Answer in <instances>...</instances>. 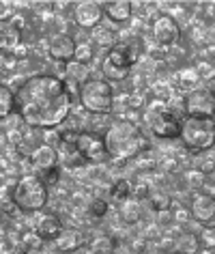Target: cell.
Segmentation results:
<instances>
[{
  "instance_id": "cell-1",
  "label": "cell",
  "mask_w": 215,
  "mask_h": 254,
  "mask_svg": "<svg viewBox=\"0 0 215 254\" xmlns=\"http://www.w3.org/2000/svg\"><path fill=\"white\" fill-rule=\"evenodd\" d=\"M73 99L65 80L54 73H37L15 88V114L35 129H54L67 123Z\"/></svg>"
},
{
  "instance_id": "cell-2",
  "label": "cell",
  "mask_w": 215,
  "mask_h": 254,
  "mask_svg": "<svg viewBox=\"0 0 215 254\" xmlns=\"http://www.w3.org/2000/svg\"><path fill=\"white\" fill-rule=\"evenodd\" d=\"M104 138H106L108 153H110V157L116 162H125V160H131V157H138L149 149V142L144 140L138 123L136 121L125 119V117L110 121L108 129L104 131Z\"/></svg>"
},
{
  "instance_id": "cell-3",
  "label": "cell",
  "mask_w": 215,
  "mask_h": 254,
  "mask_svg": "<svg viewBox=\"0 0 215 254\" xmlns=\"http://www.w3.org/2000/svg\"><path fill=\"white\" fill-rule=\"evenodd\" d=\"M11 196H13V202L17 207V211L22 213H37L41 211L43 207L48 205L50 192L48 186L43 183L41 177L37 175H22L17 183L11 190Z\"/></svg>"
},
{
  "instance_id": "cell-4",
  "label": "cell",
  "mask_w": 215,
  "mask_h": 254,
  "mask_svg": "<svg viewBox=\"0 0 215 254\" xmlns=\"http://www.w3.org/2000/svg\"><path fill=\"white\" fill-rule=\"evenodd\" d=\"M147 123L153 131V136L161 138V140H174L181 138V127L183 119H179V114L168 108V101L153 97V101H149L147 114H144Z\"/></svg>"
},
{
  "instance_id": "cell-5",
  "label": "cell",
  "mask_w": 215,
  "mask_h": 254,
  "mask_svg": "<svg viewBox=\"0 0 215 254\" xmlns=\"http://www.w3.org/2000/svg\"><path fill=\"white\" fill-rule=\"evenodd\" d=\"M181 142L189 151H209L215 147V119L185 117L181 127Z\"/></svg>"
},
{
  "instance_id": "cell-6",
  "label": "cell",
  "mask_w": 215,
  "mask_h": 254,
  "mask_svg": "<svg viewBox=\"0 0 215 254\" xmlns=\"http://www.w3.org/2000/svg\"><path fill=\"white\" fill-rule=\"evenodd\" d=\"M80 104L88 114H110L114 110V88L108 80L91 78L82 84Z\"/></svg>"
},
{
  "instance_id": "cell-7",
  "label": "cell",
  "mask_w": 215,
  "mask_h": 254,
  "mask_svg": "<svg viewBox=\"0 0 215 254\" xmlns=\"http://www.w3.org/2000/svg\"><path fill=\"white\" fill-rule=\"evenodd\" d=\"M131 67H134V61L127 52V43H116L112 50H108L104 61H101V73H104V80L108 82H123L131 75Z\"/></svg>"
},
{
  "instance_id": "cell-8",
  "label": "cell",
  "mask_w": 215,
  "mask_h": 254,
  "mask_svg": "<svg viewBox=\"0 0 215 254\" xmlns=\"http://www.w3.org/2000/svg\"><path fill=\"white\" fill-rule=\"evenodd\" d=\"M73 144H75V149L80 151V155L84 157L86 162H91V164H104V162L110 160V153H108L104 134L88 131V129L80 131Z\"/></svg>"
},
{
  "instance_id": "cell-9",
  "label": "cell",
  "mask_w": 215,
  "mask_h": 254,
  "mask_svg": "<svg viewBox=\"0 0 215 254\" xmlns=\"http://www.w3.org/2000/svg\"><path fill=\"white\" fill-rule=\"evenodd\" d=\"M183 112L187 117H211L215 119V95L207 86H198L185 93L183 97Z\"/></svg>"
},
{
  "instance_id": "cell-10",
  "label": "cell",
  "mask_w": 215,
  "mask_h": 254,
  "mask_svg": "<svg viewBox=\"0 0 215 254\" xmlns=\"http://www.w3.org/2000/svg\"><path fill=\"white\" fill-rule=\"evenodd\" d=\"M106 11H104V2H95V0H82V2H73L71 4V17L80 28L86 30H95L101 26Z\"/></svg>"
},
{
  "instance_id": "cell-11",
  "label": "cell",
  "mask_w": 215,
  "mask_h": 254,
  "mask_svg": "<svg viewBox=\"0 0 215 254\" xmlns=\"http://www.w3.org/2000/svg\"><path fill=\"white\" fill-rule=\"evenodd\" d=\"M151 35H153L157 46L170 48L181 39V26L170 13H160L151 22Z\"/></svg>"
},
{
  "instance_id": "cell-12",
  "label": "cell",
  "mask_w": 215,
  "mask_h": 254,
  "mask_svg": "<svg viewBox=\"0 0 215 254\" xmlns=\"http://www.w3.org/2000/svg\"><path fill=\"white\" fill-rule=\"evenodd\" d=\"M28 162H30V168L39 170V173L43 175V173H48V170H52V168H58L60 157H58V151H56L52 144L41 142L28 153Z\"/></svg>"
},
{
  "instance_id": "cell-13",
  "label": "cell",
  "mask_w": 215,
  "mask_h": 254,
  "mask_svg": "<svg viewBox=\"0 0 215 254\" xmlns=\"http://www.w3.org/2000/svg\"><path fill=\"white\" fill-rule=\"evenodd\" d=\"M75 50H78V41L71 35H56L48 46V56L56 63H69L75 61Z\"/></svg>"
},
{
  "instance_id": "cell-14",
  "label": "cell",
  "mask_w": 215,
  "mask_h": 254,
  "mask_svg": "<svg viewBox=\"0 0 215 254\" xmlns=\"http://www.w3.org/2000/svg\"><path fill=\"white\" fill-rule=\"evenodd\" d=\"M189 211H192V218L196 222H200L202 226L213 224V220H215V196L196 194L192 198V205H189Z\"/></svg>"
},
{
  "instance_id": "cell-15",
  "label": "cell",
  "mask_w": 215,
  "mask_h": 254,
  "mask_svg": "<svg viewBox=\"0 0 215 254\" xmlns=\"http://www.w3.org/2000/svg\"><path fill=\"white\" fill-rule=\"evenodd\" d=\"M62 220L56 213H43L39 220L35 222V233L39 235L43 241H54L62 233Z\"/></svg>"
},
{
  "instance_id": "cell-16",
  "label": "cell",
  "mask_w": 215,
  "mask_h": 254,
  "mask_svg": "<svg viewBox=\"0 0 215 254\" xmlns=\"http://www.w3.org/2000/svg\"><path fill=\"white\" fill-rule=\"evenodd\" d=\"M106 17L112 24H125L134 15V2L129 0H114V2H104Z\"/></svg>"
},
{
  "instance_id": "cell-17",
  "label": "cell",
  "mask_w": 215,
  "mask_h": 254,
  "mask_svg": "<svg viewBox=\"0 0 215 254\" xmlns=\"http://www.w3.org/2000/svg\"><path fill=\"white\" fill-rule=\"evenodd\" d=\"M54 246L58 248L60 252H78L84 248V235H82L78 228H62V233L54 239Z\"/></svg>"
},
{
  "instance_id": "cell-18",
  "label": "cell",
  "mask_w": 215,
  "mask_h": 254,
  "mask_svg": "<svg viewBox=\"0 0 215 254\" xmlns=\"http://www.w3.org/2000/svg\"><path fill=\"white\" fill-rule=\"evenodd\" d=\"M20 46H22V28H17L11 22L2 24V30H0V48H2V54H13Z\"/></svg>"
},
{
  "instance_id": "cell-19",
  "label": "cell",
  "mask_w": 215,
  "mask_h": 254,
  "mask_svg": "<svg viewBox=\"0 0 215 254\" xmlns=\"http://www.w3.org/2000/svg\"><path fill=\"white\" fill-rule=\"evenodd\" d=\"M15 114V91H11L9 84L0 86V119L7 121Z\"/></svg>"
},
{
  "instance_id": "cell-20",
  "label": "cell",
  "mask_w": 215,
  "mask_h": 254,
  "mask_svg": "<svg viewBox=\"0 0 215 254\" xmlns=\"http://www.w3.org/2000/svg\"><path fill=\"white\" fill-rule=\"evenodd\" d=\"M58 157H60V162L65 164V166H69V168H78V166H82V164H86V160L80 155V151L75 149L73 142H60Z\"/></svg>"
},
{
  "instance_id": "cell-21",
  "label": "cell",
  "mask_w": 215,
  "mask_h": 254,
  "mask_svg": "<svg viewBox=\"0 0 215 254\" xmlns=\"http://www.w3.org/2000/svg\"><path fill=\"white\" fill-rule=\"evenodd\" d=\"M176 84H179V88H183V91L187 88V93L194 91V88H198V84H200L198 69H196V67H183V69H179V73H176Z\"/></svg>"
},
{
  "instance_id": "cell-22",
  "label": "cell",
  "mask_w": 215,
  "mask_h": 254,
  "mask_svg": "<svg viewBox=\"0 0 215 254\" xmlns=\"http://www.w3.org/2000/svg\"><path fill=\"white\" fill-rule=\"evenodd\" d=\"M93 41L97 43V46H101V48L112 50V48H114L116 43H118V37H116L114 30L99 26V28H95V30H93Z\"/></svg>"
},
{
  "instance_id": "cell-23",
  "label": "cell",
  "mask_w": 215,
  "mask_h": 254,
  "mask_svg": "<svg viewBox=\"0 0 215 254\" xmlns=\"http://www.w3.org/2000/svg\"><path fill=\"white\" fill-rule=\"evenodd\" d=\"M118 215H121V220L123 222H127V224H136L138 220H140V205L134 200H125L121 202V207H118Z\"/></svg>"
},
{
  "instance_id": "cell-24",
  "label": "cell",
  "mask_w": 215,
  "mask_h": 254,
  "mask_svg": "<svg viewBox=\"0 0 215 254\" xmlns=\"http://www.w3.org/2000/svg\"><path fill=\"white\" fill-rule=\"evenodd\" d=\"M65 80L78 82V84H84L86 80H91V78H88V69H86V65H80L78 61L69 63V65L65 67Z\"/></svg>"
},
{
  "instance_id": "cell-25",
  "label": "cell",
  "mask_w": 215,
  "mask_h": 254,
  "mask_svg": "<svg viewBox=\"0 0 215 254\" xmlns=\"http://www.w3.org/2000/svg\"><path fill=\"white\" fill-rule=\"evenodd\" d=\"M131 194H134V186H131L127 179H118L114 186H112V198H114L116 202L129 200Z\"/></svg>"
},
{
  "instance_id": "cell-26",
  "label": "cell",
  "mask_w": 215,
  "mask_h": 254,
  "mask_svg": "<svg viewBox=\"0 0 215 254\" xmlns=\"http://www.w3.org/2000/svg\"><path fill=\"white\" fill-rule=\"evenodd\" d=\"M179 252H187V254H198L200 252V239L194 233H185L179 237Z\"/></svg>"
},
{
  "instance_id": "cell-27",
  "label": "cell",
  "mask_w": 215,
  "mask_h": 254,
  "mask_svg": "<svg viewBox=\"0 0 215 254\" xmlns=\"http://www.w3.org/2000/svg\"><path fill=\"white\" fill-rule=\"evenodd\" d=\"M149 200H151V209H155L157 213H160V211H170V207H172V198H170L166 192L149 194Z\"/></svg>"
},
{
  "instance_id": "cell-28",
  "label": "cell",
  "mask_w": 215,
  "mask_h": 254,
  "mask_svg": "<svg viewBox=\"0 0 215 254\" xmlns=\"http://www.w3.org/2000/svg\"><path fill=\"white\" fill-rule=\"evenodd\" d=\"M93 59H95V46L88 41H80L78 50H75V61H78L80 65H91Z\"/></svg>"
},
{
  "instance_id": "cell-29",
  "label": "cell",
  "mask_w": 215,
  "mask_h": 254,
  "mask_svg": "<svg viewBox=\"0 0 215 254\" xmlns=\"http://www.w3.org/2000/svg\"><path fill=\"white\" fill-rule=\"evenodd\" d=\"M198 239H200V248H205V250H215V226L213 224L202 226L200 233H198Z\"/></svg>"
},
{
  "instance_id": "cell-30",
  "label": "cell",
  "mask_w": 215,
  "mask_h": 254,
  "mask_svg": "<svg viewBox=\"0 0 215 254\" xmlns=\"http://www.w3.org/2000/svg\"><path fill=\"white\" fill-rule=\"evenodd\" d=\"M185 183H187V188H192V190L202 188V183H205V173L198 170V168L187 170V173H185Z\"/></svg>"
},
{
  "instance_id": "cell-31",
  "label": "cell",
  "mask_w": 215,
  "mask_h": 254,
  "mask_svg": "<svg viewBox=\"0 0 215 254\" xmlns=\"http://www.w3.org/2000/svg\"><path fill=\"white\" fill-rule=\"evenodd\" d=\"M88 211H91L93 218H104L108 213V202L104 198H93L88 202Z\"/></svg>"
},
{
  "instance_id": "cell-32",
  "label": "cell",
  "mask_w": 215,
  "mask_h": 254,
  "mask_svg": "<svg viewBox=\"0 0 215 254\" xmlns=\"http://www.w3.org/2000/svg\"><path fill=\"white\" fill-rule=\"evenodd\" d=\"M41 179H43V183H46L48 188H54L56 183L60 181V168H52V170H48V173H43Z\"/></svg>"
},
{
  "instance_id": "cell-33",
  "label": "cell",
  "mask_w": 215,
  "mask_h": 254,
  "mask_svg": "<svg viewBox=\"0 0 215 254\" xmlns=\"http://www.w3.org/2000/svg\"><path fill=\"white\" fill-rule=\"evenodd\" d=\"M172 218H174L176 224H185V222L192 218V211H189V209H185V207H174Z\"/></svg>"
},
{
  "instance_id": "cell-34",
  "label": "cell",
  "mask_w": 215,
  "mask_h": 254,
  "mask_svg": "<svg viewBox=\"0 0 215 254\" xmlns=\"http://www.w3.org/2000/svg\"><path fill=\"white\" fill-rule=\"evenodd\" d=\"M213 168H215V164H213V162H205V164H202V166H200L198 170H202V173H205V175H209V173H213Z\"/></svg>"
},
{
  "instance_id": "cell-35",
  "label": "cell",
  "mask_w": 215,
  "mask_h": 254,
  "mask_svg": "<svg viewBox=\"0 0 215 254\" xmlns=\"http://www.w3.org/2000/svg\"><path fill=\"white\" fill-rule=\"evenodd\" d=\"M207 88H209V91H211L213 95H215V73L211 75V78H209L207 80Z\"/></svg>"
},
{
  "instance_id": "cell-36",
  "label": "cell",
  "mask_w": 215,
  "mask_h": 254,
  "mask_svg": "<svg viewBox=\"0 0 215 254\" xmlns=\"http://www.w3.org/2000/svg\"><path fill=\"white\" fill-rule=\"evenodd\" d=\"M161 254H168V252H161ZM172 254H174V252H172Z\"/></svg>"
},
{
  "instance_id": "cell-37",
  "label": "cell",
  "mask_w": 215,
  "mask_h": 254,
  "mask_svg": "<svg viewBox=\"0 0 215 254\" xmlns=\"http://www.w3.org/2000/svg\"><path fill=\"white\" fill-rule=\"evenodd\" d=\"M213 226H215V220H213Z\"/></svg>"
},
{
  "instance_id": "cell-38",
  "label": "cell",
  "mask_w": 215,
  "mask_h": 254,
  "mask_svg": "<svg viewBox=\"0 0 215 254\" xmlns=\"http://www.w3.org/2000/svg\"><path fill=\"white\" fill-rule=\"evenodd\" d=\"M213 254H215V250H213Z\"/></svg>"
}]
</instances>
